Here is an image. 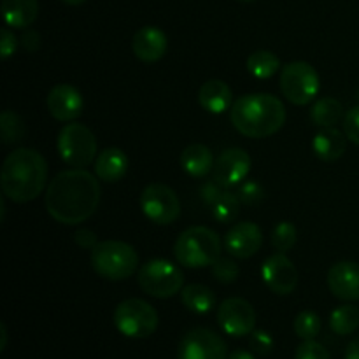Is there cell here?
<instances>
[{"mask_svg":"<svg viewBox=\"0 0 359 359\" xmlns=\"http://www.w3.org/2000/svg\"><path fill=\"white\" fill-rule=\"evenodd\" d=\"M328 287L333 297L342 302L359 300V265L354 262H339L330 269Z\"/></svg>","mask_w":359,"mask_h":359,"instance_id":"obj_17","label":"cell"},{"mask_svg":"<svg viewBox=\"0 0 359 359\" xmlns=\"http://www.w3.org/2000/svg\"><path fill=\"white\" fill-rule=\"evenodd\" d=\"M241 198H238L237 193L223 191L216 198V202L210 205V216L214 217L216 223L228 224L233 223L235 219L241 214Z\"/></svg>","mask_w":359,"mask_h":359,"instance_id":"obj_27","label":"cell"},{"mask_svg":"<svg viewBox=\"0 0 359 359\" xmlns=\"http://www.w3.org/2000/svg\"><path fill=\"white\" fill-rule=\"evenodd\" d=\"M181 302L193 314H209L216 305V294L203 284H189L181 291Z\"/></svg>","mask_w":359,"mask_h":359,"instance_id":"obj_24","label":"cell"},{"mask_svg":"<svg viewBox=\"0 0 359 359\" xmlns=\"http://www.w3.org/2000/svg\"><path fill=\"white\" fill-rule=\"evenodd\" d=\"M249 347L258 356H269L273 351V339L265 330H255L249 335Z\"/></svg>","mask_w":359,"mask_h":359,"instance_id":"obj_33","label":"cell"},{"mask_svg":"<svg viewBox=\"0 0 359 359\" xmlns=\"http://www.w3.org/2000/svg\"><path fill=\"white\" fill-rule=\"evenodd\" d=\"M114 326L128 339H147L158 328V312L146 300L128 298L116 307Z\"/></svg>","mask_w":359,"mask_h":359,"instance_id":"obj_8","label":"cell"},{"mask_svg":"<svg viewBox=\"0 0 359 359\" xmlns=\"http://www.w3.org/2000/svg\"><path fill=\"white\" fill-rule=\"evenodd\" d=\"M177 359H228V347L212 330L195 328L182 337Z\"/></svg>","mask_w":359,"mask_h":359,"instance_id":"obj_11","label":"cell"},{"mask_svg":"<svg viewBox=\"0 0 359 359\" xmlns=\"http://www.w3.org/2000/svg\"><path fill=\"white\" fill-rule=\"evenodd\" d=\"M74 241H76V244L79 245L81 249H93L95 245L98 244V238L97 235L93 233L91 230H77L76 233H74Z\"/></svg>","mask_w":359,"mask_h":359,"instance_id":"obj_39","label":"cell"},{"mask_svg":"<svg viewBox=\"0 0 359 359\" xmlns=\"http://www.w3.org/2000/svg\"><path fill=\"white\" fill-rule=\"evenodd\" d=\"M294 359H332L328 349L316 340H304L297 347Z\"/></svg>","mask_w":359,"mask_h":359,"instance_id":"obj_34","label":"cell"},{"mask_svg":"<svg viewBox=\"0 0 359 359\" xmlns=\"http://www.w3.org/2000/svg\"><path fill=\"white\" fill-rule=\"evenodd\" d=\"M321 318L312 311H304L294 318L293 328L298 339L314 340L321 333Z\"/></svg>","mask_w":359,"mask_h":359,"instance_id":"obj_30","label":"cell"},{"mask_svg":"<svg viewBox=\"0 0 359 359\" xmlns=\"http://www.w3.org/2000/svg\"><path fill=\"white\" fill-rule=\"evenodd\" d=\"M0 132H2L4 144H16L23 140L27 133L25 121L13 111H4L0 116Z\"/></svg>","mask_w":359,"mask_h":359,"instance_id":"obj_29","label":"cell"},{"mask_svg":"<svg viewBox=\"0 0 359 359\" xmlns=\"http://www.w3.org/2000/svg\"><path fill=\"white\" fill-rule=\"evenodd\" d=\"M238 2H252V0H238Z\"/></svg>","mask_w":359,"mask_h":359,"instance_id":"obj_45","label":"cell"},{"mask_svg":"<svg viewBox=\"0 0 359 359\" xmlns=\"http://www.w3.org/2000/svg\"><path fill=\"white\" fill-rule=\"evenodd\" d=\"M198 102L210 114H223L233 105V93L221 79H209L198 91Z\"/></svg>","mask_w":359,"mask_h":359,"instance_id":"obj_19","label":"cell"},{"mask_svg":"<svg viewBox=\"0 0 359 359\" xmlns=\"http://www.w3.org/2000/svg\"><path fill=\"white\" fill-rule=\"evenodd\" d=\"M297 238V226L290 221H280L272 231V245L284 255L294 248Z\"/></svg>","mask_w":359,"mask_h":359,"instance_id":"obj_31","label":"cell"},{"mask_svg":"<svg viewBox=\"0 0 359 359\" xmlns=\"http://www.w3.org/2000/svg\"><path fill=\"white\" fill-rule=\"evenodd\" d=\"M262 277L266 287L280 297L293 293L298 284L297 266L284 252L279 251L265 259L262 266Z\"/></svg>","mask_w":359,"mask_h":359,"instance_id":"obj_13","label":"cell"},{"mask_svg":"<svg viewBox=\"0 0 359 359\" xmlns=\"http://www.w3.org/2000/svg\"><path fill=\"white\" fill-rule=\"evenodd\" d=\"M251 156L241 147H231L217 156L212 168V179L223 188H231L244 181L251 172Z\"/></svg>","mask_w":359,"mask_h":359,"instance_id":"obj_14","label":"cell"},{"mask_svg":"<svg viewBox=\"0 0 359 359\" xmlns=\"http://www.w3.org/2000/svg\"><path fill=\"white\" fill-rule=\"evenodd\" d=\"M212 151L203 144H191L181 154V167L189 177L202 179L212 172L214 168Z\"/></svg>","mask_w":359,"mask_h":359,"instance_id":"obj_22","label":"cell"},{"mask_svg":"<svg viewBox=\"0 0 359 359\" xmlns=\"http://www.w3.org/2000/svg\"><path fill=\"white\" fill-rule=\"evenodd\" d=\"M37 16V0H2V18L7 27L28 28Z\"/></svg>","mask_w":359,"mask_h":359,"instance_id":"obj_23","label":"cell"},{"mask_svg":"<svg viewBox=\"0 0 359 359\" xmlns=\"http://www.w3.org/2000/svg\"><path fill=\"white\" fill-rule=\"evenodd\" d=\"M263 245L262 228L251 221L233 224L224 235V249L237 259H248L255 256Z\"/></svg>","mask_w":359,"mask_h":359,"instance_id":"obj_15","label":"cell"},{"mask_svg":"<svg viewBox=\"0 0 359 359\" xmlns=\"http://www.w3.org/2000/svg\"><path fill=\"white\" fill-rule=\"evenodd\" d=\"M219 328L230 337H248L255 332L256 312L244 298H226L217 309Z\"/></svg>","mask_w":359,"mask_h":359,"instance_id":"obj_12","label":"cell"},{"mask_svg":"<svg viewBox=\"0 0 359 359\" xmlns=\"http://www.w3.org/2000/svg\"><path fill=\"white\" fill-rule=\"evenodd\" d=\"M245 67H248V72L252 77H256L259 81H265L279 72L280 60L276 53L269 51V49H258V51L249 55Z\"/></svg>","mask_w":359,"mask_h":359,"instance_id":"obj_26","label":"cell"},{"mask_svg":"<svg viewBox=\"0 0 359 359\" xmlns=\"http://www.w3.org/2000/svg\"><path fill=\"white\" fill-rule=\"evenodd\" d=\"M279 86L286 100L293 105H307L318 97L321 90L319 74L311 63L291 62L280 70Z\"/></svg>","mask_w":359,"mask_h":359,"instance_id":"obj_9","label":"cell"},{"mask_svg":"<svg viewBox=\"0 0 359 359\" xmlns=\"http://www.w3.org/2000/svg\"><path fill=\"white\" fill-rule=\"evenodd\" d=\"M346 359H359V337L347 346Z\"/></svg>","mask_w":359,"mask_h":359,"instance_id":"obj_41","label":"cell"},{"mask_svg":"<svg viewBox=\"0 0 359 359\" xmlns=\"http://www.w3.org/2000/svg\"><path fill=\"white\" fill-rule=\"evenodd\" d=\"M56 147L63 163L74 168H86L97 160V139L83 123H67L60 130Z\"/></svg>","mask_w":359,"mask_h":359,"instance_id":"obj_7","label":"cell"},{"mask_svg":"<svg viewBox=\"0 0 359 359\" xmlns=\"http://www.w3.org/2000/svg\"><path fill=\"white\" fill-rule=\"evenodd\" d=\"M347 135L340 132L339 128H323L312 140V149L316 156L323 161H337L344 156L347 149Z\"/></svg>","mask_w":359,"mask_h":359,"instance_id":"obj_21","label":"cell"},{"mask_svg":"<svg viewBox=\"0 0 359 359\" xmlns=\"http://www.w3.org/2000/svg\"><path fill=\"white\" fill-rule=\"evenodd\" d=\"M344 133L351 142L359 146V105L349 109L344 116Z\"/></svg>","mask_w":359,"mask_h":359,"instance_id":"obj_36","label":"cell"},{"mask_svg":"<svg viewBox=\"0 0 359 359\" xmlns=\"http://www.w3.org/2000/svg\"><path fill=\"white\" fill-rule=\"evenodd\" d=\"M49 114L62 123H70L84 112V98L70 84H56L48 95Z\"/></svg>","mask_w":359,"mask_h":359,"instance_id":"obj_16","label":"cell"},{"mask_svg":"<svg viewBox=\"0 0 359 359\" xmlns=\"http://www.w3.org/2000/svg\"><path fill=\"white\" fill-rule=\"evenodd\" d=\"M223 191H224L223 186H219V184H217V182L212 179V181L205 182V184H203L202 188H200V196H202L203 202H205L207 205L210 207L214 202H216V198H217V196H219Z\"/></svg>","mask_w":359,"mask_h":359,"instance_id":"obj_38","label":"cell"},{"mask_svg":"<svg viewBox=\"0 0 359 359\" xmlns=\"http://www.w3.org/2000/svg\"><path fill=\"white\" fill-rule=\"evenodd\" d=\"M128 172V156L119 147L100 151L95 160V174L104 182H118Z\"/></svg>","mask_w":359,"mask_h":359,"instance_id":"obj_20","label":"cell"},{"mask_svg":"<svg viewBox=\"0 0 359 359\" xmlns=\"http://www.w3.org/2000/svg\"><path fill=\"white\" fill-rule=\"evenodd\" d=\"M241 269L231 258H219L212 265V276L217 283L221 284H231L238 279Z\"/></svg>","mask_w":359,"mask_h":359,"instance_id":"obj_32","label":"cell"},{"mask_svg":"<svg viewBox=\"0 0 359 359\" xmlns=\"http://www.w3.org/2000/svg\"><path fill=\"white\" fill-rule=\"evenodd\" d=\"M140 209L147 219L160 226L175 223L181 216L179 196L175 195L174 189L160 182H153L144 188L140 195Z\"/></svg>","mask_w":359,"mask_h":359,"instance_id":"obj_10","label":"cell"},{"mask_svg":"<svg viewBox=\"0 0 359 359\" xmlns=\"http://www.w3.org/2000/svg\"><path fill=\"white\" fill-rule=\"evenodd\" d=\"M0 335H2V342H0V351L6 349L7 346V330H6V325H0Z\"/></svg>","mask_w":359,"mask_h":359,"instance_id":"obj_43","label":"cell"},{"mask_svg":"<svg viewBox=\"0 0 359 359\" xmlns=\"http://www.w3.org/2000/svg\"><path fill=\"white\" fill-rule=\"evenodd\" d=\"M48 181V163L35 149L20 147L7 154L0 174V186L6 198L27 203L37 198Z\"/></svg>","mask_w":359,"mask_h":359,"instance_id":"obj_2","label":"cell"},{"mask_svg":"<svg viewBox=\"0 0 359 359\" xmlns=\"http://www.w3.org/2000/svg\"><path fill=\"white\" fill-rule=\"evenodd\" d=\"M62 2H65L67 6H81V4H84L86 0H62Z\"/></svg>","mask_w":359,"mask_h":359,"instance_id":"obj_44","label":"cell"},{"mask_svg":"<svg viewBox=\"0 0 359 359\" xmlns=\"http://www.w3.org/2000/svg\"><path fill=\"white\" fill-rule=\"evenodd\" d=\"M228 359H256L255 358V353H249V351H244V349H237L233 351L231 354H228Z\"/></svg>","mask_w":359,"mask_h":359,"instance_id":"obj_42","label":"cell"},{"mask_svg":"<svg viewBox=\"0 0 359 359\" xmlns=\"http://www.w3.org/2000/svg\"><path fill=\"white\" fill-rule=\"evenodd\" d=\"M344 116H346V112H344L342 102L332 97L319 98L311 109L312 123L321 126V128L337 126V123L344 121Z\"/></svg>","mask_w":359,"mask_h":359,"instance_id":"obj_25","label":"cell"},{"mask_svg":"<svg viewBox=\"0 0 359 359\" xmlns=\"http://www.w3.org/2000/svg\"><path fill=\"white\" fill-rule=\"evenodd\" d=\"M137 283L146 294L165 300V298H172L179 291H182L184 273H182L181 266H177L175 263L156 258L149 259L140 266L139 273H137Z\"/></svg>","mask_w":359,"mask_h":359,"instance_id":"obj_6","label":"cell"},{"mask_svg":"<svg viewBox=\"0 0 359 359\" xmlns=\"http://www.w3.org/2000/svg\"><path fill=\"white\" fill-rule=\"evenodd\" d=\"M330 328L337 335H351L359 328V309L356 305H342L330 316Z\"/></svg>","mask_w":359,"mask_h":359,"instance_id":"obj_28","label":"cell"},{"mask_svg":"<svg viewBox=\"0 0 359 359\" xmlns=\"http://www.w3.org/2000/svg\"><path fill=\"white\" fill-rule=\"evenodd\" d=\"M21 46H23L28 53H35L41 48V35L35 30L25 32L23 37H21Z\"/></svg>","mask_w":359,"mask_h":359,"instance_id":"obj_40","label":"cell"},{"mask_svg":"<svg viewBox=\"0 0 359 359\" xmlns=\"http://www.w3.org/2000/svg\"><path fill=\"white\" fill-rule=\"evenodd\" d=\"M237 195L244 205H258V203L265 198V189L262 188L259 182L248 181L244 182V184H241Z\"/></svg>","mask_w":359,"mask_h":359,"instance_id":"obj_35","label":"cell"},{"mask_svg":"<svg viewBox=\"0 0 359 359\" xmlns=\"http://www.w3.org/2000/svg\"><path fill=\"white\" fill-rule=\"evenodd\" d=\"M98 179L86 168L60 172L46 189V210L58 223L74 226L90 219L100 203Z\"/></svg>","mask_w":359,"mask_h":359,"instance_id":"obj_1","label":"cell"},{"mask_svg":"<svg viewBox=\"0 0 359 359\" xmlns=\"http://www.w3.org/2000/svg\"><path fill=\"white\" fill-rule=\"evenodd\" d=\"M230 119L235 130L249 139H265L279 132L286 121L280 98L270 93H249L233 102Z\"/></svg>","mask_w":359,"mask_h":359,"instance_id":"obj_3","label":"cell"},{"mask_svg":"<svg viewBox=\"0 0 359 359\" xmlns=\"http://www.w3.org/2000/svg\"><path fill=\"white\" fill-rule=\"evenodd\" d=\"M168 39L158 27H142L135 32L132 41L133 55L144 63H154L167 53Z\"/></svg>","mask_w":359,"mask_h":359,"instance_id":"obj_18","label":"cell"},{"mask_svg":"<svg viewBox=\"0 0 359 359\" xmlns=\"http://www.w3.org/2000/svg\"><path fill=\"white\" fill-rule=\"evenodd\" d=\"M219 235L207 226H191L182 231L174 244V256L186 269L212 266L221 258Z\"/></svg>","mask_w":359,"mask_h":359,"instance_id":"obj_4","label":"cell"},{"mask_svg":"<svg viewBox=\"0 0 359 359\" xmlns=\"http://www.w3.org/2000/svg\"><path fill=\"white\" fill-rule=\"evenodd\" d=\"M16 48H18V39L14 37L13 32L9 30V28H2V32H0V55H2L4 60L11 58V56L16 53Z\"/></svg>","mask_w":359,"mask_h":359,"instance_id":"obj_37","label":"cell"},{"mask_svg":"<svg viewBox=\"0 0 359 359\" xmlns=\"http://www.w3.org/2000/svg\"><path fill=\"white\" fill-rule=\"evenodd\" d=\"M91 266L107 280H125L139 269V255L133 245L121 241L98 242L91 249Z\"/></svg>","mask_w":359,"mask_h":359,"instance_id":"obj_5","label":"cell"}]
</instances>
